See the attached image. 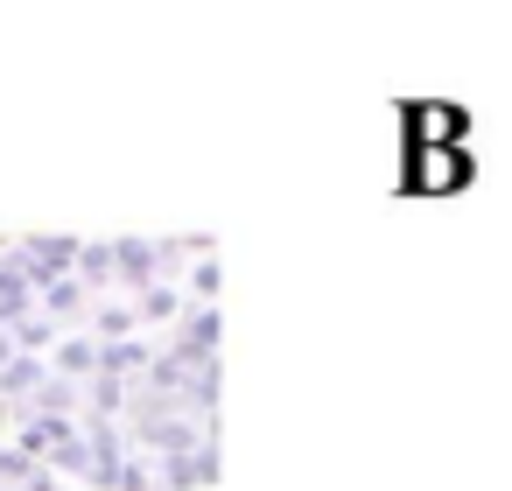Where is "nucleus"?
<instances>
[{
  "label": "nucleus",
  "mask_w": 512,
  "mask_h": 491,
  "mask_svg": "<svg viewBox=\"0 0 512 491\" xmlns=\"http://www.w3.org/2000/svg\"><path fill=\"white\" fill-rule=\"evenodd\" d=\"M0 491H57V484H50V477H36L8 442H0Z\"/></svg>",
  "instance_id": "nucleus-2"
},
{
  "label": "nucleus",
  "mask_w": 512,
  "mask_h": 491,
  "mask_svg": "<svg viewBox=\"0 0 512 491\" xmlns=\"http://www.w3.org/2000/svg\"><path fill=\"white\" fill-rule=\"evenodd\" d=\"M0 442L57 491H218V239H0Z\"/></svg>",
  "instance_id": "nucleus-1"
}]
</instances>
